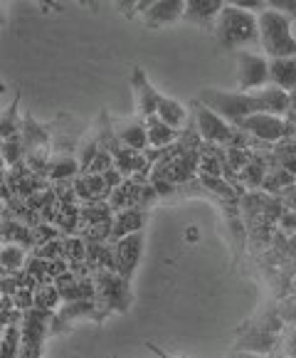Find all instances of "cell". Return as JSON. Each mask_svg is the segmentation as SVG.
Here are the masks:
<instances>
[{"mask_svg": "<svg viewBox=\"0 0 296 358\" xmlns=\"http://www.w3.org/2000/svg\"><path fill=\"white\" fill-rule=\"evenodd\" d=\"M198 99L205 101L212 111L228 119L230 124H237L239 119L249 114H257V111H272V114H289V92L279 90L274 85H267L262 90L254 92H228V90H215V87H207L198 94Z\"/></svg>", "mask_w": 296, "mask_h": 358, "instance_id": "cell-1", "label": "cell"}, {"mask_svg": "<svg viewBox=\"0 0 296 358\" xmlns=\"http://www.w3.org/2000/svg\"><path fill=\"white\" fill-rule=\"evenodd\" d=\"M215 40L228 50H242L244 45L259 43V22L257 13L244 8L225 6L212 25Z\"/></svg>", "mask_w": 296, "mask_h": 358, "instance_id": "cell-2", "label": "cell"}, {"mask_svg": "<svg viewBox=\"0 0 296 358\" xmlns=\"http://www.w3.org/2000/svg\"><path fill=\"white\" fill-rule=\"evenodd\" d=\"M291 20L286 13L265 8L257 13L259 22V45L269 59L274 57H296V37L291 32Z\"/></svg>", "mask_w": 296, "mask_h": 358, "instance_id": "cell-3", "label": "cell"}, {"mask_svg": "<svg viewBox=\"0 0 296 358\" xmlns=\"http://www.w3.org/2000/svg\"><path fill=\"white\" fill-rule=\"evenodd\" d=\"M193 116H195V127L202 141L212 143H232L237 141V136H244L242 129H237L235 124H230L228 119H222L217 111H212L205 101L193 99Z\"/></svg>", "mask_w": 296, "mask_h": 358, "instance_id": "cell-4", "label": "cell"}, {"mask_svg": "<svg viewBox=\"0 0 296 358\" xmlns=\"http://www.w3.org/2000/svg\"><path fill=\"white\" fill-rule=\"evenodd\" d=\"M237 129H242L247 136H254L259 141H279V138L289 136V124L281 114H272V111H257L249 114L244 119H239L235 124Z\"/></svg>", "mask_w": 296, "mask_h": 358, "instance_id": "cell-5", "label": "cell"}, {"mask_svg": "<svg viewBox=\"0 0 296 358\" xmlns=\"http://www.w3.org/2000/svg\"><path fill=\"white\" fill-rule=\"evenodd\" d=\"M269 85V59L249 50H237V87L254 92Z\"/></svg>", "mask_w": 296, "mask_h": 358, "instance_id": "cell-6", "label": "cell"}, {"mask_svg": "<svg viewBox=\"0 0 296 358\" xmlns=\"http://www.w3.org/2000/svg\"><path fill=\"white\" fill-rule=\"evenodd\" d=\"M114 136L119 138V143L133 148V151H143L148 146V127L146 119H141L138 114L133 116H109Z\"/></svg>", "mask_w": 296, "mask_h": 358, "instance_id": "cell-7", "label": "cell"}, {"mask_svg": "<svg viewBox=\"0 0 296 358\" xmlns=\"http://www.w3.org/2000/svg\"><path fill=\"white\" fill-rule=\"evenodd\" d=\"M96 296L99 301L109 304L111 309L117 311H126V306L131 304V292H128V280L121 277V274H99L96 280Z\"/></svg>", "mask_w": 296, "mask_h": 358, "instance_id": "cell-8", "label": "cell"}, {"mask_svg": "<svg viewBox=\"0 0 296 358\" xmlns=\"http://www.w3.org/2000/svg\"><path fill=\"white\" fill-rule=\"evenodd\" d=\"M185 15V0H158L154 6H148L143 13H138V17L143 20V27L148 30H161L180 22Z\"/></svg>", "mask_w": 296, "mask_h": 358, "instance_id": "cell-9", "label": "cell"}, {"mask_svg": "<svg viewBox=\"0 0 296 358\" xmlns=\"http://www.w3.org/2000/svg\"><path fill=\"white\" fill-rule=\"evenodd\" d=\"M131 92H133V106H136V114L141 116V119L154 116L156 109H158V94L161 92L148 82L146 72H143L138 64H133L131 67Z\"/></svg>", "mask_w": 296, "mask_h": 358, "instance_id": "cell-10", "label": "cell"}, {"mask_svg": "<svg viewBox=\"0 0 296 358\" xmlns=\"http://www.w3.org/2000/svg\"><path fill=\"white\" fill-rule=\"evenodd\" d=\"M141 252H143V232L141 230L121 237V240L117 243V264H114V269H117L121 277L131 280V274L136 272V267H138V259H141Z\"/></svg>", "mask_w": 296, "mask_h": 358, "instance_id": "cell-11", "label": "cell"}, {"mask_svg": "<svg viewBox=\"0 0 296 358\" xmlns=\"http://www.w3.org/2000/svg\"><path fill=\"white\" fill-rule=\"evenodd\" d=\"M225 8V0H185V22L202 27V30H212L215 17Z\"/></svg>", "mask_w": 296, "mask_h": 358, "instance_id": "cell-12", "label": "cell"}, {"mask_svg": "<svg viewBox=\"0 0 296 358\" xmlns=\"http://www.w3.org/2000/svg\"><path fill=\"white\" fill-rule=\"evenodd\" d=\"M269 85L284 92L296 90V57L269 59Z\"/></svg>", "mask_w": 296, "mask_h": 358, "instance_id": "cell-13", "label": "cell"}, {"mask_svg": "<svg viewBox=\"0 0 296 358\" xmlns=\"http://www.w3.org/2000/svg\"><path fill=\"white\" fill-rule=\"evenodd\" d=\"M146 127H148V146H154V148L168 146V143H173L175 138L180 136V129H175V127H170V124H165L158 114L148 116V119H146Z\"/></svg>", "mask_w": 296, "mask_h": 358, "instance_id": "cell-14", "label": "cell"}, {"mask_svg": "<svg viewBox=\"0 0 296 358\" xmlns=\"http://www.w3.org/2000/svg\"><path fill=\"white\" fill-rule=\"evenodd\" d=\"M156 114H158L165 124H170V127H175V129H183L185 122H188V109H185L178 99H173V96H168V94H158V109H156Z\"/></svg>", "mask_w": 296, "mask_h": 358, "instance_id": "cell-15", "label": "cell"}, {"mask_svg": "<svg viewBox=\"0 0 296 358\" xmlns=\"http://www.w3.org/2000/svg\"><path fill=\"white\" fill-rule=\"evenodd\" d=\"M141 225H143L141 210L121 213V215H119V220H117V225H114V230H111V235H109V243H119L121 237H126V235H131V232L141 230Z\"/></svg>", "mask_w": 296, "mask_h": 358, "instance_id": "cell-16", "label": "cell"}, {"mask_svg": "<svg viewBox=\"0 0 296 358\" xmlns=\"http://www.w3.org/2000/svg\"><path fill=\"white\" fill-rule=\"evenodd\" d=\"M77 171H82L77 156H72V153H59L52 164H50L47 173H50V178H69V176H74Z\"/></svg>", "mask_w": 296, "mask_h": 358, "instance_id": "cell-17", "label": "cell"}, {"mask_svg": "<svg viewBox=\"0 0 296 358\" xmlns=\"http://www.w3.org/2000/svg\"><path fill=\"white\" fill-rule=\"evenodd\" d=\"M17 101H20V92H15V99H13V104L8 106L6 114H3V138L20 136L22 119H17Z\"/></svg>", "mask_w": 296, "mask_h": 358, "instance_id": "cell-18", "label": "cell"}, {"mask_svg": "<svg viewBox=\"0 0 296 358\" xmlns=\"http://www.w3.org/2000/svg\"><path fill=\"white\" fill-rule=\"evenodd\" d=\"M22 259H25V250L20 248V245L10 243V240H6L3 243V269L6 272H15V269H20Z\"/></svg>", "mask_w": 296, "mask_h": 358, "instance_id": "cell-19", "label": "cell"}, {"mask_svg": "<svg viewBox=\"0 0 296 358\" xmlns=\"http://www.w3.org/2000/svg\"><path fill=\"white\" fill-rule=\"evenodd\" d=\"M22 156H25V146H22L20 136L3 138V161H6V166H15Z\"/></svg>", "mask_w": 296, "mask_h": 358, "instance_id": "cell-20", "label": "cell"}, {"mask_svg": "<svg viewBox=\"0 0 296 358\" xmlns=\"http://www.w3.org/2000/svg\"><path fill=\"white\" fill-rule=\"evenodd\" d=\"M111 3H114V8H117L126 20H131V17L138 15V3H141V0H111Z\"/></svg>", "mask_w": 296, "mask_h": 358, "instance_id": "cell-21", "label": "cell"}, {"mask_svg": "<svg viewBox=\"0 0 296 358\" xmlns=\"http://www.w3.org/2000/svg\"><path fill=\"white\" fill-rule=\"evenodd\" d=\"M225 6H235V8H244V10H252V13H262L267 8V0H225Z\"/></svg>", "mask_w": 296, "mask_h": 358, "instance_id": "cell-22", "label": "cell"}, {"mask_svg": "<svg viewBox=\"0 0 296 358\" xmlns=\"http://www.w3.org/2000/svg\"><path fill=\"white\" fill-rule=\"evenodd\" d=\"M267 8L281 10V13H286V15L296 20V0H267Z\"/></svg>", "mask_w": 296, "mask_h": 358, "instance_id": "cell-23", "label": "cell"}, {"mask_svg": "<svg viewBox=\"0 0 296 358\" xmlns=\"http://www.w3.org/2000/svg\"><path fill=\"white\" fill-rule=\"evenodd\" d=\"M32 3H37L43 13H62V6L57 0H32Z\"/></svg>", "mask_w": 296, "mask_h": 358, "instance_id": "cell-24", "label": "cell"}, {"mask_svg": "<svg viewBox=\"0 0 296 358\" xmlns=\"http://www.w3.org/2000/svg\"><path fill=\"white\" fill-rule=\"evenodd\" d=\"M281 225H284L289 232H296V210L284 213V217H281Z\"/></svg>", "mask_w": 296, "mask_h": 358, "instance_id": "cell-25", "label": "cell"}, {"mask_svg": "<svg viewBox=\"0 0 296 358\" xmlns=\"http://www.w3.org/2000/svg\"><path fill=\"white\" fill-rule=\"evenodd\" d=\"M289 116H294L296 119V90L289 92Z\"/></svg>", "mask_w": 296, "mask_h": 358, "instance_id": "cell-26", "label": "cell"}, {"mask_svg": "<svg viewBox=\"0 0 296 358\" xmlns=\"http://www.w3.org/2000/svg\"><path fill=\"white\" fill-rule=\"evenodd\" d=\"M82 8H91V10H96V0H77Z\"/></svg>", "mask_w": 296, "mask_h": 358, "instance_id": "cell-27", "label": "cell"}, {"mask_svg": "<svg viewBox=\"0 0 296 358\" xmlns=\"http://www.w3.org/2000/svg\"><path fill=\"white\" fill-rule=\"evenodd\" d=\"M101 176H104V178H111V171H106V173H101ZM104 183L106 185H117L119 183V173L114 176V180H104Z\"/></svg>", "mask_w": 296, "mask_h": 358, "instance_id": "cell-28", "label": "cell"}, {"mask_svg": "<svg viewBox=\"0 0 296 358\" xmlns=\"http://www.w3.org/2000/svg\"><path fill=\"white\" fill-rule=\"evenodd\" d=\"M154 3H158V0H141V3H138V13H143L148 6H154Z\"/></svg>", "mask_w": 296, "mask_h": 358, "instance_id": "cell-29", "label": "cell"}, {"mask_svg": "<svg viewBox=\"0 0 296 358\" xmlns=\"http://www.w3.org/2000/svg\"><path fill=\"white\" fill-rule=\"evenodd\" d=\"M291 343H294V346H291L289 351H291V353H296V334H294V338H291Z\"/></svg>", "mask_w": 296, "mask_h": 358, "instance_id": "cell-30", "label": "cell"}]
</instances>
